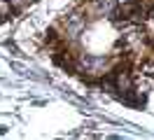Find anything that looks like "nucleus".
<instances>
[{"label":"nucleus","mask_w":154,"mask_h":140,"mask_svg":"<svg viewBox=\"0 0 154 140\" xmlns=\"http://www.w3.org/2000/svg\"><path fill=\"white\" fill-rule=\"evenodd\" d=\"M119 2H128V0H119Z\"/></svg>","instance_id":"obj_1"}]
</instances>
